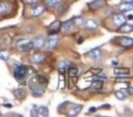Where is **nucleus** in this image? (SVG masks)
Instances as JSON below:
<instances>
[{"instance_id":"obj_13","label":"nucleus","mask_w":133,"mask_h":117,"mask_svg":"<svg viewBox=\"0 0 133 117\" xmlns=\"http://www.w3.org/2000/svg\"><path fill=\"white\" fill-rule=\"evenodd\" d=\"M73 108L71 109H69V111L66 114L69 115V116H76L79 113V112L81 111L82 109V106L81 105H78V104H72Z\"/></svg>"},{"instance_id":"obj_27","label":"nucleus","mask_w":133,"mask_h":117,"mask_svg":"<svg viewBox=\"0 0 133 117\" xmlns=\"http://www.w3.org/2000/svg\"><path fill=\"white\" fill-rule=\"evenodd\" d=\"M85 19L82 17H77L76 19H74V24L77 25V26H82V25H85Z\"/></svg>"},{"instance_id":"obj_24","label":"nucleus","mask_w":133,"mask_h":117,"mask_svg":"<svg viewBox=\"0 0 133 117\" xmlns=\"http://www.w3.org/2000/svg\"><path fill=\"white\" fill-rule=\"evenodd\" d=\"M102 85H103V82H92L89 87L94 90H99L102 88Z\"/></svg>"},{"instance_id":"obj_23","label":"nucleus","mask_w":133,"mask_h":117,"mask_svg":"<svg viewBox=\"0 0 133 117\" xmlns=\"http://www.w3.org/2000/svg\"><path fill=\"white\" fill-rule=\"evenodd\" d=\"M60 2V0H46V6L48 8H55L58 5V3Z\"/></svg>"},{"instance_id":"obj_22","label":"nucleus","mask_w":133,"mask_h":117,"mask_svg":"<svg viewBox=\"0 0 133 117\" xmlns=\"http://www.w3.org/2000/svg\"><path fill=\"white\" fill-rule=\"evenodd\" d=\"M14 94H15L16 98L17 99H24L26 96V91L23 89H17L14 91Z\"/></svg>"},{"instance_id":"obj_11","label":"nucleus","mask_w":133,"mask_h":117,"mask_svg":"<svg viewBox=\"0 0 133 117\" xmlns=\"http://www.w3.org/2000/svg\"><path fill=\"white\" fill-rule=\"evenodd\" d=\"M88 56L94 60H99L102 57V54H101V51H100L98 48H94V50H90V51L88 53Z\"/></svg>"},{"instance_id":"obj_15","label":"nucleus","mask_w":133,"mask_h":117,"mask_svg":"<svg viewBox=\"0 0 133 117\" xmlns=\"http://www.w3.org/2000/svg\"><path fill=\"white\" fill-rule=\"evenodd\" d=\"M30 59H31L32 62H34V63H36V64H39L44 61L45 57L40 53H36V54H34V55H32Z\"/></svg>"},{"instance_id":"obj_31","label":"nucleus","mask_w":133,"mask_h":117,"mask_svg":"<svg viewBox=\"0 0 133 117\" xmlns=\"http://www.w3.org/2000/svg\"><path fill=\"white\" fill-rule=\"evenodd\" d=\"M127 93L129 95H133V87H129V88H128Z\"/></svg>"},{"instance_id":"obj_1","label":"nucleus","mask_w":133,"mask_h":117,"mask_svg":"<svg viewBox=\"0 0 133 117\" xmlns=\"http://www.w3.org/2000/svg\"><path fill=\"white\" fill-rule=\"evenodd\" d=\"M28 84L35 96H41L48 85V79L42 75H34L28 80Z\"/></svg>"},{"instance_id":"obj_3","label":"nucleus","mask_w":133,"mask_h":117,"mask_svg":"<svg viewBox=\"0 0 133 117\" xmlns=\"http://www.w3.org/2000/svg\"><path fill=\"white\" fill-rule=\"evenodd\" d=\"M26 73H28V67L25 65H19L17 66L14 71V75H15V78L17 81H21L26 76Z\"/></svg>"},{"instance_id":"obj_34","label":"nucleus","mask_w":133,"mask_h":117,"mask_svg":"<svg viewBox=\"0 0 133 117\" xmlns=\"http://www.w3.org/2000/svg\"><path fill=\"white\" fill-rule=\"evenodd\" d=\"M96 111V108L92 107V108H89V112H95Z\"/></svg>"},{"instance_id":"obj_30","label":"nucleus","mask_w":133,"mask_h":117,"mask_svg":"<svg viewBox=\"0 0 133 117\" xmlns=\"http://www.w3.org/2000/svg\"><path fill=\"white\" fill-rule=\"evenodd\" d=\"M115 81H116L117 82H127L128 79H125V78H117V79H115Z\"/></svg>"},{"instance_id":"obj_7","label":"nucleus","mask_w":133,"mask_h":117,"mask_svg":"<svg viewBox=\"0 0 133 117\" xmlns=\"http://www.w3.org/2000/svg\"><path fill=\"white\" fill-rule=\"evenodd\" d=\"M61 24L62 23L59 20H56L53 23L50 24V26L48 27V32H49L50 35H54V34H57V32L60 30L61 28Z\"/></svg>"},{"instance_id":"obj_4","label":"nucleus","mask_w":133,"mask_h":117,"mask_svg":"<svg viewBox=\"0 0 133 117\" xmlns=\"http://www.w3.org/2000/svg\"><path fill=\"white\" fill-rule=\"evenodd\" d=\"M17 47H18V48L21 51L24 52L29 51L34 48L33 42H32V40H29V39H21V40H19L17 42Z\"/></svg>"},{"instance_id":"obj_16","label":"nucleus","mask_w":133,"mask_h":117,"mask_svg":"<svg viewBox=\"0 0 133 117\" xmlns=\"http://www.w3.org/2000/svg\"><path fill=\"white\" fill-rule=\"evenodd\" d=\"M85 27L88 28V29L94 30V29H96V28L98 27V23L97 22L96 20H93V19H89V20H87L85 22Z\"/></svg>"},{"instance_id":"obj_32","label":"nucleus","mask_w":133,"mask_h":117,"mask_svg":"<svg viewBox=\"0 0 133 117\" xmlns=\"http://www.w3.org/2000/svg\"><path fill=\"white\" fill-rule=\"evenodd\" d=\"M31 116H33V117L37 116V111L36 109H32L31 110Z\"/></svg>"},{"instance_id":"obj_21","label":"nucleus","mask_w":133,"mask_h":117,"mask_svg":"<svg viewBox=\"0 0 133 117\" xmlns=\"http://www.w3.org/2000/svg\"><path fill=\"white\" fill-rule=\"evenodd\" d=\"M69 65H70V62L68 61V60H63V61H61L60 64H59V72L64 73L65 70H66V68H69Z\"/></svg>"},{"instance_id":"obj_25","label":"nucleus","mask_w":133,"mask_h":117,"mask_svg":"<svg viewBox=\"0 0 133 117\" xmlns=\"http://www.w3.org/2000/svg\"><path fill=\"white\" fill-rule=\"evenodd\" d=\"M115 94H116L117 98L119 99V100H124V99H126V97H127V93H126L123 90L116 91V93H115Z\"/></svg>"},{"instance_id":"obj_35","label":"nucleus","mask_w":133,"mask_h":117,"mask_svg":"<svg viewBox=\"0 0 133 117\" xmlns=\"http://www.w3.org/2000/svg\"><path fill=\"white\" fill-rule=\"evenodd\" d=\"M127 19H133V15H129V16H128Z\"/></svg>"},{"instance_id":"obj_5","label":"nucleus","mask_w":133,"mask_h":117,"mask_svg":"<svg viewBox=\"0 0 133 117\" xmlns=\"http://www.w3.org/2000/svg\"><path fill=\"white\" fill-rule=\"evenodd\" d=\"M57 43H58V38L56 37V36H52V37L48 38L46 41H45V48L48 51H51L57 47Z\"/></svg>"},{"instance_id":"obj_6","label":"nucleus","mask_w":133,"mask_h":117,"mask_svg":"<svg viewBox=\"0 0 133 117\" xmlns=\"http://www.w3.org/2000/svg\"><path fill=\"white\" fill-rule=\"evenodd\" d=\"M118 41V44L125 48H129L133 46V39L128 37H120L116 39Z\"/></svg>"},{"instance_id":"obj_26","label":"nucleus","mask_w":133,"mask_h":117,"mask_svg":"<svg viewBox=\"0 0 133 117\" xmlns=\"http://www.w3.org/2000/svg\"><path fill=\"white\" fill-rule=\"evenodd\" d=\"M78 70L77 67H69V75L70 77H75L78 75Z\"/></svg>"},{"instance_id":"obj_33","label":"nucleus","mask_w":133,"mask_h":117,"mask_svg":"<svg viewBox=\"0 0 133 117\" xmlns=\"http://www.w3.org/2000/svg\"><path fill=\"white\" fill-rule=\"evenodd\" d=\"M28 2L30 4H36V3L38 2V0H28Z\"/></svg>"},{"instance_id":"obj_2","label":"nucleus","mask_w":133,"mask_h":117,"mask_svg":"<svg viewBox=\"0 0 133 117\" xmlns=\"http://www.w3.org/2000/svg\"><path fill=\"white\" fill-rule=\"evenodd\" d=\"M12 9H13V5L11 2L6 1V0L0 1V15H8L11 13Z\"/></svg>"},{"instance_id":"obj_19","label":"nucleus","mask_w":133,"mask_h":117,"mask_svg":"<svg viewBox=\"0 0 133 117\" xmlns=\"http://www.w3.org/2000/svg\"><path fill=\"white\" fill-rule=\"evenodd\" d=\"M119 30L120 32L122 33H130V32L133 31V26L131 25H129V24H123L121 27H119Z\"/></svg>"},{"instance_id":"obj_14","label":"nucleus","mask_w":133,"mask_h":117,"mask_svg":"<svg viewBox=\"0 0 133 117\" xmlns=\"http://www.w3.org/2000/svg\"><path fill=\"white\" fill-rule=\"evenodd\" d=\"M43 12H44V7L41 5H37V6L33 7L31 10V13L34 17H39L40 15H42Z\"/></svg>"},{"instance_id":"obj_12","label":"nucleus","mask_w":133,"mask_h":117,"mask_svg":"<svg viewBox=\"0 0 133 117\" xmlns=\"http://www.w3.org/2000/svg\"><path fill=\"white\" fill-rule=\"evenodd\" d=\"M45 38L43 36H37L36 37L35 39L32 40L33 42V46L34 48H42L45 44Z\"/></svg>"},{"instance_id":"obj_20","label":"nucleus","mask_w":133,"mask_h":117,"mask_svg":"<svg viewBox=\"0 0 133 117\" xmlns=\"http://www.w3.org/2000/svg\"><path fill=\"white\" fill-rule=\"evenodd\" d=\"M37 115L39 116H48V109L45 106H40L37 109Z\"/></svg>"},{"instance_id":"obj_10","label":"nucleus","mask_w":133,"mask_h":117,"mask_svg":"<svg viewBox=\"0 0 133 117\" xmlns=\"http://www.w3.org/2000/svg\"><path fill=\"white\" fill-rule=\"evenodd\" d=\"M105 4H106V0H94V1H92L91 3H89V7L90 9L96 10V9L101 8Z\"/></svg>"},{"instance_id":"obj_8","label":"nucleus","mask_w":133,"mask_h":117,"mask_svg":"<svg viewBox=\"0 0 133 117\" xmlns=\"http://www.w3.org/2000/svg\"><path fill=\"white\" fill-rule=\"evenodd\" d=\"M126 17L123 15H121V14H117V15H115L114 17H113V23L115 24V26L117 27H121L123 24H125L126 23Z\"/></svg>"},{"instance_id":"obj_29","label":"nucleus","mask_w":133,"mask_h":117,"mask_svg":"<svg viewBox=\"0 0 133 117\" xmlns=\"http://www.w3.org/2000/svg\"><path fill=\"white\" fill-rule=\"evenodd\" d=\"M101 71H102V70H101V69H92V70H91V72H92L94 75L98 74V73L101 72Z\"/></svg>"},{"instance_id":"obj_28","label":"nucleus","mask_w":133,"mask_h":117,"mask_svg":"<svg viewBox=\"0 0 133 117\" xmlns=\"http://www.w3.org/2000/svg\"><path fill=\"white\" fill-rule=\"evenodd\" d=\"M9 58V54L6 52H0V59H2L4 60H8Z\"/></svg>"},{"instance_id":"obj_9","label":"nucleus","mask_w":133,"mask_h":117,"mask_svg":"<svg viewBox=\"0 0 133 117\" xmlns=\"http://www.w3.org/2000/svg\"><path fill=\"white\" fill-rule=\"evenodd\" d=\"M73 26H74V23L72 22V20H69V21H66V22L62 23L61 24V31L63 33L66 34V33H69L71 30L73 29Z\"/></svg>"},{"instance_id":"obj_18","label":"nucleus","mask_w":133,"mask_h":117,"mask_svg":"<svg viewBox=\"0 0 133 117\" xmlns=\"http://www.w3.org/2000/svg\"><path fill=\"white\" fill-rule=\"evenodd\" d=\"M114 73L117 75H129V68H122V67L115 68Z\"/></svg>"},{"instance_id":"obj_17","label":"nucleus","mask_w":133,"mask_h":117,"mask_svg":"<svg viewBox=\"0 0 133 117\" xmlns=\"http://www.w3.org/2000/svg\"><path fill=\"white\" fill-rule=\"evenodd\" d=\"M118 9H119V11H121V12L130 11V10L133 9V4H132V3L125 2V3H123V4L119 5V7H118Z\"/></svg>"},{"instance_id":"obj_36","label":"nucleus","mask_w":133,"mask_h":117,"mask_svg":"<svg viewBox=\"0 0 133 117\" xmlns=\"http://www.w3.org/2000/svg\"><path fill=\"white\" fill-rule=\"evenodd\" d=\"M125 2H128V3H132V4H133V0H125Z\"/></svg>"},{"instance_id":"obj_37","label":"nucleus","mask_w":133,"mask_h":117,"mask_svg":"<svg viewBox=\"0 0 133 117\" xmlns=\"http://www.w3.org/2000/svg\"><path fill=\"white\" fill-rule=\"evenodd\" d=\"M82 41H83V39H82V38H80V39H78V44H80V43H81Z\"/></svg>"}]
</instances>
